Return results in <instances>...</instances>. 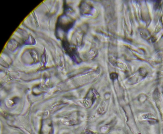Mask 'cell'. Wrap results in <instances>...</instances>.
<instances>
[{"mask_svg":"<svg viewBox=\"0 0 163 134\" xmlns=\"http://www.w3.org/2000/svg\"><path fill=\"white\" fill-rule=\"evenodd\" d=\"M111 79L114 80L117 78V75L116 73H112L111 75Z\"/></svg>","mask_w":163,"mask_h":134,"instance_id":"obj_1","label":"cell"}]
</instances>
